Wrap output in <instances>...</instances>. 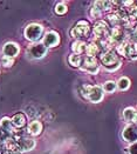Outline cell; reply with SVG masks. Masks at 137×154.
Wrapping results in <instances>:
<instances>
[{"mask_svg":"<svg viewBox=\"0 0 137 154\" xmlns=\"http://www.w3.org/2000/svg\"><path fill=\"white\" fill-rule=\"evenodd\" d=\"M67 12V6L62 4V2H59L56 6H55V13L59 14V15H62Z\"/></svg>","mask_w":137,"mask_h":154,"instance_id":"7402d4cb","label":"cell"},{"mask_svg":"<svg viewBox=\"0 0 137 154\" xmlns=\"http://www.w3.org/2000/svg\"><path fill=\"white\" fill-rule=\"evenodd\" d=\"M91 15L94 17V18H99L101 15V10L99 7H96V6H94L93 8H91Z\"/></svg>","mask_w":137,"mask_h":154,"instance_id":"484cf974","label":"cell"},{"mask_svg":"<svg viewBox=\"0 0 137 154\" xmlns=\"http://www.w3.org/2000/svg\"><path fill=\"white\" fill-rule=\"evenodd\" d=\"M89 31H90L89 23L86 21V20H81L70 31V35L73 38H82V37H86L88 33H89Z\"/></svg>","mask_w":137,"mask_h":154,"instance_id":"8992f818","label":"cell"},{"mask_svg":"<svg viewBox=\"0 0 137 154\" xmlns=\"http://www.w3.org/2000/svg\"><path fill=\"white\" fill-rule=\"evenodd\" d=\"M27 53L33 59H41V58H43L47 54V47L43 44L34 42V44L29 45V47L27 50Z\"/></svg>","mask_w":137,"mask_h":154,"instance_id":"5b68a950","label":"cell"},{"mask_svg":"<svg viewBox=\"0 0 137 154\" xmlns=\"http://www.w3.org/2000/svg\"><path fill=\"white\" fill-rule=\"evenodd\" d=\"M0 142H4V140H2V137H1V133H0Z\"/></svg>","mask_w":137,"mask_h":154,"instance_id":"83f0119b","label":"cell"},{"mask_svg":"<svg viewBox=\"0 0 137 154\" xmlns=\"http://www.w3.org/2000/svg\"><path fill=\"white\" fill-rule=\"evenodd\" d=\"M136 114L137 112L134 107H127L123 111V118H124L125 121H128V122H134V120L136 118Z\"/></svg>","mask_w":137,"mask_h":154,"instance_id":"2e32d148","label":"cell"},{"mask_svg":"<svg viewBox=\"0 0 137 154\" xmlns=\"http://www.w3.org/2000/svg\"><path fill=\"white\" fill-rule=\"evenodd\" d=\"M86 42L81 41V40H76L74 44L72 45V50L74 52V54H81L82 52L86 51Z\"/></svg>","mask_w":137,"mask_h":154,"instance_id":"e0dca14e","label":"cell"},{"mask_svg":"<svg viewBox=\"0 0 137 154\" xmlns=\"http://www.w3.org/2000/svg\"><path fill=\"white\" fill-rule=\"evenodd\" d=\"M24 35L27 40L37 42L43 35V27L39 24H29L24 31Z\"/></svg>","mask_w":137,"mask_h":154,"instance_id":"3957f363","label":"cell"},{"mask_svg":"<svg viewBox=\"0 0 137 154\" xmlns=\"http://www.w3.org/2000/svg\"><path fill=\"white\" fill-rule=\"evenodd\" d=\"M131 35H133V39L137 41V26L134 27V29H133V33H131Z\"/></svg>","mask_w":137,"mask_h":154,"instance_id":"4316f807","label":"cell"},{"mask_svg":"<svg viewBox=\"0 0 137 154\" xmlns=\"http://www.w3.org/2000/svg\"><path fill=\"white\" fill-rule=\"evenodd\" d=\"M59 42H60V37H59V34H58L56 32H54V31L48 32V33L43 37V41H42V44H43L47 48H48V47H55V46H58Z\"/></svg>","mask_w":137,"mask_h":154,"instance_id":"8fae6325","label":"cell"},{"mask_svg":"<svg viewBox=\"0 0 137 154\" xmlns=\"http://www.w3.org/2000/svg\"><path fill=\"white\" fill-rule=\"evenodd\" d=\"M134 122H135V124L137 125V114H136V118H135V120H134Z\"/></svg>","mask_w":137,"mask_h":154,"instance_id":"f1b7e54d","label":"cell"},{"mask_svg":"<svg viewBox=\"0 0 137 154\" xmlns=\"http://www.w3.org/2000/svg\"><path fill=\"white\" fill-rule=\"evenodd\" d=\"M128 152H129V154H137V141L134 142V143H131V145L129 146Z\"/></svg>","mask_w":137,"mask_h":154,"instance_id":"d4e9b609","label":"cell"},{"mask_svg":"<svg viewBox=\"0 0 137 154\" xmlns=\"http://www.w3.org/2000/svg\"><path fill=\"white\" fill-rule=\"evenodd\" d=\"M28 133L31 134V135H33V137H35V135H39L40 133H41V131H42V125H41V122L40 121H32L29 125H28Z\"/></svg>","mask_w":137,"mask_h":154,"instance_id":"9a60e30c","label":"cell"},{"mask_svg":"<svg viewBox=\"0 0 137 154\" xmlns=\"http://www.w3.org/2000/svg\"><path fill=\"white\" fill-rule=\"evenodd\" d=\"M108 21L112 24V25H117L118 24V21H120V15H117V14H109L108 17Z\"/></svg>","mask_w":137,"mask_h":154,"instance_id":"603a6c76","label":"cell"},{"mask_svg":"<svg viewBox=\"0 0 137 154\" xmlns=\"http://www.w3.org/2000/svg\"><path fill=\"white\" fill-rule=\"evenodd\" d=\"M81 68L83 71H86L90 74H96L100 71V67L97 65V61L95 58L91 57H86L85 59H82L81 61Z\"/></svg>","mask_w":137,"mask_h":154,"instance_id":"ba28073f","label":"cell"},{"mask_svg":"<svg viewBox=\"0 0 137 154\" xmlns=\"http://www.w3.org/2000/svg\"><path fill=\"white\" fill-rule=\"evenodd\" d=\"M117 88V85H116V82H114L112 80H109V81H107V82H104V85H103V92H107V93H112V92H115Z\"/></svg>","mask_w":137,"mask_h":154,"instance_id":"ffe728a7","label":"cell"},{"mask_svg":"<svg viewBox=\"0 0 137 154\" xmlns=\"http://www.w3.org/2000/svg\"><path fill=\"white\" fill-rule=\"evenodd\" d=\"M112 2H110V1H96V2H95V6L99 7L100 10L107 11V10H109V8L112 7Z\"/></svg>","mask_w":137,"mask_h":154,"instance_id":"44dd1931","label":"cell"},{"mask_svg":"<svg viewBox=\"0 0 137 154\" xmlns=\"http://www.w3.org/2000/svg\"><path fill=\"white\" fill-rule=\"evenodd\" d=\"M11 120H12V124H13V126H14V128H21V127H24L26 125V121H27L26 116L22 114V113L15 114Z\"/></svg>","mask_w":137,"mask_h":154,"instance_id":"4fadbf2b","label":"cell"},{"mask_svg":"<svg viewBox=\"0 0 137 154\" xmlns=\"http://www.w3.org/2000/svg\"><path fill=\"white\" fill-rule=\"evenodd\" d=\"M68 61H69V64L72 65V66H74V67H79V66H81V61H82V58L79 55V54H70L69 55V58H68Z\"/></svg>","mask_w":137,"mask_h":154,"instance_id":"ac0fdd59","label":"cell"},{"mask_svg":"<svg viewBox=\"0 0 137 154\" xmlns=\"http://www.w3.org/2000/svg\"><path fill=\"white\" fill-rule=\"evenodd\" d=\"M122 138L127 142H134L137 141V125H128L123 132H122Z\"/></svg>","mask_w":137,"mask_h":154,"instance_id":"9c48e42d","label":"cell"},{"mask_svg":"<svg viewBox=\"0 0 137 154\" xmlns=\"http://www.w3.org/2000/svg\"><path fill=\"white\" fill-rule=\"evenodd\" d=\"M117 51L121 55L130 59H137V42L122 41L117 46Z\"/></svg>","mask_w":137,"mask_h":154,"instance_id":"277c9868","label":"cell"},{"mask_svg":"<svg viewBox=\"0 0 137 154\" xmlns=\"http://www.w3.org/2000/svg\"><path fill=\"white\" fill-rule=\"evenodd\" d=\"M101 47L100 44H96V42H90L86 46V53H87V57H91V58H95L99 52H100Z\"/></svg>","mask_w":137,"mask_h":154,"instance_id":"5bb4252c","label":"cell"},{"mask_svg":"<svg viewBox=\"0 0 137 154\" xmlns=\"http://www.w3.org/2000/svg\"><path fill=\"white\" fill-rule=\"evenodd\" d=\"M20 52V48H19V45L15 44V42H6L2 47V53H4V57H7V58H12L14 59Z\"/></svg>","mask_w":137,"mask_h":154,"instance_id":"30bf717a","label":"cell"},{"mask_svg":"<svg viewBox=\"0 0 137 154\" xmlns=\"http://www.w3.org/2000/svg\"><path fill=\"white\" fill-rule=\"evenodd\" d=\"M101 63L104 66V68L109 72L117 71L121 67V60L118 59L117 54L114 51H107L104 52L101 57Z\"/></svg>","mask_w":137,"mask_h":154,"instance_id":"6da1fadb","label":"cell"},{"mask_svg":"<svg viewBox=\"0 0 137 154\" xmlns=\"http://www.w3.org/2000/svg\"><path fill=\"white\" fill-rule=\"evenodd\" d=\"M116 85H117V87H118L121 91H125L130 87V80H129L128 78L122 77L120 80H118V82H117Z\"/></svg>","mask_w":137,"mask_h":154,"instance_id":"d6986e66","label":"cell"},{"mask_svg":"<svg viewBox=\"0 0 137 154\" xmlns=\"http://www.w3.org/2000/svg\"><path fill=\"white\" fill-rule=\"evenodd\" d=\"M15 142L18 146L19 152H29L35 147V140L28 137H20V138H15Z\"/></svg>","mask_w":137,"mask_h":154,"instance_id":"52a82bcc","label":"cell"},{"mask_svg":"<svg viewBox=\"0 0 137 154\" xmlns=\"http://www.w3.org/2000/svg\"><path fill=\"white\" fill-rule=\"evenodd\" d=\"M1 64L4 65L5 67H11V66L14 64V59L7 58V57H2V58H1Z\"/></svg>","mask_w":137,"mask_h":154,"instance_id":"cb8c5ba5","label":"cell"},{"mask_svg":"<svg viewBox=\"0 0 137 154\" xmlns=\"http://www.w3.org/2000/svg\"><path fill=\"white\" fill-rule=\"evenodd\" d=\"M82 92L83 97H86L90 103H100L104 95V92L100 86H85Z\"/></svg>","mask_w":137,"mask_h":154,"instance_id":"7a4b0ae2","label":"cell"},{"mask_svg":"<svg viewBox=\"0 0 137 154\" xmlns=\"http://www.w3.org/2000/svg\"><path fill=\"white\" fill-rule=\"evenodd\" d=\"M108 25L106 21L103 20H100L97 21L95 25H94V28H93V33L96 38H103V37H107L108 35Z\"/></svg>","mask_w":137,"mask_h":154,"instance_id":"7c38bea8","label":"cell"}]
</instances>
